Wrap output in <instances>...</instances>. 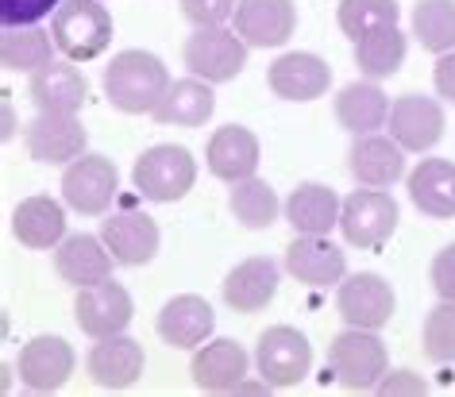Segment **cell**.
<instances>
[{
	"mask_svg": "<svg viewBox=\"0 0 455 397\" xmlns=\"http://www.w3.org/2000/svg\"><path fill=\"white\" fill-rule=\"evenodd\" d=\"M432 82H436V93L443 100H455V51H448V54H440V59H436Z\"/></svg>",
	"mask_w": 455,
	"mask_h": 397,
	"instance_id": "41",
	"label": "cell"
},
{
	"mask_svg": "<svg viewBox=\"0 0 455 397\" xmlns=\"http://www.w3.org/2000/svg\"><path fill=\"white\" fill-rule=\"evenodd\" d=\"M432 286L443 301H455V243H448L432 258Z\"/></svg>",
	"mask_w": 455,
	"mask_h": 397,
	"instance_id": "39",
	"label": "cell"
},
{
	"mask_svg": "<svg viewBox=\"0 0 455 397\" xmlns=\"http://www.w3.org/2000/svg\"><path fill=\"white\" fill-rule=\"evenodd\" d=\"M216 316H212V305L197 298V293H181V298H170L158 313V336L163 344L178 347V351H193L204 344V336L212 332Z\"/></svg>",
	"mask_w": 455,
	"mask_h": 397,
	"instance_id": "21",
	"label": "cell"
},
{
	"mask_svg": "<svg viewBox=\"0 0 455 397\" xmlns=\"http://www.w3.org/2000/svg\"><path fill=\"white\" fill-rule=\"evenodd\" d=\"M112 251L105 247V240H97V235H66L59 243V251H54V270H59L62 282H70V286H97V282H105L112 274Z\"/></svg>",
	"mask_w": 455,
	"mask_h": 397,
	"instance_id": "24",
	"label": "cell"
},
{
	"mask_svg": "<svg viewBox=\"0 0 455 397\" xmlns=\"http://www.w3.org/2000/svg\"><path fill=\"white\" fill-rule=\"evenodd\" d=\"M336 120L344 123L351 135H367V131H379L386 120H390V100L379 85L371 82H351L339 89L336 97Z\"/></svg>",
	"mask_w": 455,
	"mask_h": 397,
	"instance_id": "30",
	"label": "cell"
},
{
	"mask_svg": "<svg viewBox=\"0 0 455 397\" xmlns=\"http://www.w3.org/2000/svg\"><path fill=\"white\" fill-rule=\"evenodd\" d=\"M278 293V263L267 255L243 258L232 274L224 278V301L235 313H263Z\"/></svg>",
	"mask_w": 455,
	"mask_h": 397,
	"instance_id": "22",
	"label": "cell"
},
{
	"mask_svg": "<svg viewBox=\"0 0 455 397\" xmlns=\"http://www.w3.org/2000/svg\"><path fill=\"white\" fill-rule=\"evenodd\" d=\"M74 316L77 328L93 339L105 336H120L132 324V298L120 282H97V286H82L74 301Z\"/></svg>",
	"mask_w": 455,
	"mask_h": 397,
	"instance_id": "10",
	"label": "cell"
},
{
	"mask_svg": "<svg viewBox=\"0 0 455 397\" xmlns=\"http://www.w3.org/2000/svg\"><path fill=\"white\" fill-rule=\"evenodd\" d=\"M24 143L36 163L62 166V163L82 158L85 128H82V120H77V112H39V116L28 123Z\"/></svg>",
	"mask_w": 455,
	"mask_h": 397,
	"instance_id": "9",
	"label": "cell"
},
{
	"mask_svg": "<svg viewBox=\"0 0 455 397\" xmlns=\"http://www.w3.org/2000/svg\"><path fill=\"white\" fill-rule=\"evenodd\" d=\"M143 344L132 336H105L89 347V359H85V370L89 378L105 390H128V385L140 382L143 374Z\"/></svg>",
	"mask_w": 455,
	"mask_h": 397,
	"instance_id": "14",
	"label": "cell"
},
{
	"mask_svg": "<svg viewBox=\"0 0 455 397\" xmlns=\"http://www.w3.org/2000/svg\"><path fill=\"white\" fill-rule=\"evenodd\" d=\"M12 232L31 251H51L66 240V212L51 197H28L12 212Z\"/></svg>",
	"mask_w": 455,
	"mask_h": 397,
	"instance_id": "28",
	"label": "cell"
},
{
	"mask_svg": "<svg viewBox=\"0 0 455 397\" xmlns=\"http://www.w3.org/2000/svg\"><path fill=\"white\" fill-rule=\"evenodd\" d=\"M328 367L347 390H374L386 374V344L371 328H347L328 347Z\"/></svg>",
	"mask_w": 455,
	"mask_h": 397,
	"instance_id": "4",
	"label": "cell"
},
{
	"mask_svg": "<svg viewBox=\"0 0 455 397\" xmlns=\"http://www.w3.org/2000/svg\"><path fill=\"white\" fill-rule=\"evenodd\" d=\"M425 355L432 362H455V301H443L425 316Z\"/></svg>",
	"mask_w": 455,
	"mask_h": 397,
	"instance_id": "36",
	"label": "cell"
},
{
	"mask_svg": "<svg viewBox=\"0 0 455 397\" xmlns=\"http://www.w3.org/2000/svg\"><path fill=\"white\" fill-rule=\"evenodd\" d=\"M51 36L70 62H89L112 43V16L100 0H62L51 16Z\"/></svg>",
	"mask_w": 455,
	"mask_h": 397,
	"instance_id": "2",
	"label": "cell"
},
{
	"mask_svg": "<svg viewBox=\"0 0 455 397\" xmlns=\"http://www.w3.org/2000/svg\"><path fill=\"white\" fill-rule=\"evenodd\" d=\"M62 0H0V24H39L43 16H51Z\"/></svg>",
	"mask_w": 455,
	"mask_h": 397,
	"instance_id": "38",
	"label": "cell"
},
{
	"mask_svg": "<svg viewBox=\"0 0 455 397\" xmlns=\"http://www.w3.org/2000/svg\"><path fill=\"white\" fill-rule=\"evenodd\" d=\"M255 367L263 374V382H270L275 390H290L298 385L313 367V347L298 328L290 324H275L259 336L255 347Z\"/></svg>",
	"mask_w": 455,
	"mask_h": 397,
	"instance_id": "7",
	"label": "cell"
},
{
	"mask_svg": "<svg viewBox=\"0 0 455 397\" xmlns=\"http://www.w3.org/2000/svg\"><path fill=\"white\" fill-rule=\"evenodd\" d=\"M298 28L293 0H240L235 4V31L247 47H286Z\"/></svg>",
	"mask_w": 455,
	"mask_h": 397,
	"instance_id": "12",
	"label": "cell"
},
{
	"mask_svg": "<svg viewBox=\"0 0 455 397\" xmlns=\"http://www.w3.org/2000/svg\"><path fill=\"white\" fill-rule=\"evenodd\" d=\"M170 89V74L163 59L147 51H120L116 59L105 66V97L112 108L128 112V116H143L155 112V105L163 100Z\"/></svg>",
	"mask_w": 455,
	"mask_h": 397,
	"instance_id": "1",
	"label": "cell"
},
{
	"mask_svg": "<svg viewBox=\"0 0 455 397\" xmlns=\"http://www.w3.org/2000/svg\"><path fill=\"white\" fill-rule=\"evenodd\" d=\"M374 390L379 393H425V378L413 370H394V374H382V382Z\"/></svg>",
	"mask_w": 455,
	"mask_h": 397,
	"instance_id": "40",
	"label": "cell"
},
{
	"mask_svg": "<svg viewBox=\"0 0 455 397\" xmlns=\"http://www.w3.org/2000/svg\"><path fill=\"white\" fill-rule=\"evenodd\" d=\"M212 108H216L212 82H204V77H181V82H170V89L155 105L151 116L163 128H201L212 116Z\"/></svg>",
	"mask_w": 455,
	"mask_h": 397,
	"instance_id": "25",
	"label": "cell"
},
{
	"mask_svg": "<svg viewBox=\"0 0 455 397\" xmlns=\"http://www.w3.org/2000/svg\"><path fill=\"white\" fill-rule=\"evenodd\" d=\"M409 197L425 217L451 220L455 217V166L448 158H420L409 174Z\"/></svg>",
	"mask_w": 455,
	"mask_h": 397,
	"instance_id": "27",
	"label": "cell"
},
{
	"mask_svg": "<svg viewBox=\"0 0 455 397\" xmlns=\"http://www.w3.org/2000/svg\"><path fill=\"white\" fill-rule=\"evenodd\" d=\"M28 97L36 100L39 112H77L89 97V82L77 66L66 62H47L43 70L31 74Z\"/></svg>",
	"mask_w": 455,
	"mask_h": 397,
	"instance_id": "23",
	"label": "cell"
},
{
	"mask_svg": "<svg viewBox=\"0 0 455 397\" xmlns=\"http://www.w3.org/2000/svg\"><path fill=\"white\" fill-rule=\"evenodd\" d=\"M54 47H59L54 36L39 24H12L0 36V62H4V70L36 74L47 62H54Z\"/></svg>",
	"mask_w": 455,
	"mask_h": 397,
	"instance_id": "31",
	"label": "cell"
},
{
	"mask_svg": "<svg viewBox=\"0 0 455 397\" xmlns=\"http://www.w3.org/2000/svg\"><path fill=\"white\" fill-rule=\"evenodd\" d=\"M347 166L355 174L359 186H371V189H386L394 186L397 178L405 174V147L394 139H386L379 131H367V135H355L351 143V155H347Z\"/></svg>",
	"mask_w": 455,
	"mask_h": 397,
	"instance_id": "16",
	"label": "cell"
},
{
	"mask_svg": "<svg viewBox=\"0 0 455 397\" xmlns=\"http://www.w3.org/2000/svg\"><path fill=\"white\" fill-rule=\"evenodd\" d=\"M240 0H181V16L193 28H224L235 16Z\"/></svg>",
	"mask_w": 455,
	"mask_h": 397,
	"instance_id": "37",
	"label": "cell"
},
{
	"mask_svg": "<svg viewBox=\"0 0 455 397\" xmlns=\"http://www.w3.org/2000/svg\"><path fill=\"white\" fill-rule=\"evenodd\" d=\"M100 240L120 266H143L158 255V224L147 212H116L100 220Z\"/></svg>",
	"mask_w": 455,
	"mask_h": 397,
	"instance_id": "18",
	"label": "cell"
},
{
	"mask_svg": "<svg viewBox=\"0 0 455 397\" xmlns=\"http://www.w3.org/2000/svg\"><path fill=\"white\" fill-rule=\"evenodd\" d=\"M228 209H232V217L243 224V228H251V232H263L270 228V224L278 220V197H275V189L267 186V181H259V178H243V181H235L232 193H228Z\"/></svg>",
	"mask_w": 455,
	"mask_h": 397,
	"instance_id": "33",
	"label": "cell"
},
{
	"mask_svg": "<svg viewBox=\"0 0 455 397\" xmlns=\"http://www.w3.org/2000/svg\"><path fill=\"white\" fill-rule=\"evenodd\" d=\"M336 309L351 328H371L379 332L394 316V290L379 274H351L336 290Z\"/></svg>",
	"mask_w": 455,
	"mask_h": 397,
	"instance_id": "11",
	"label": "cell"
},
{
	"mask_svg": "<svg viewBox=\"0 0 455 397\" xmlns=\"http://www.w3.org/2000/svg\"><path fill=\"white\" fill-rule=\"evenodd\" d=\"M209 170L220 181H243V178H255L259 170V139L251 128H240V123H228L209 139Z\"/></svg>",
	"mask_w": 455,
	"mask_h": 397,
	"instance_id": "26",
	"label": "cell"
},
{
	"mask_svg": "<svg viewBox=\"0 0 455 397\" xmlns=\"http://www.w3.org/2000/svg\"><path fill=\"white\" fill-rule=\"evenodd\" d=\"M181 59H186L193 77H204V82L220 85V82H232V77L243 74V66H247V43H243L240 31L197 28L186 39V51H181Z\"/></svg>",
	"mask_w": 455,
	"mask_h": 397,
	"instance_id": "5",
	"label": "cell"
},
{
	"mask_svg": "<svg viewBox=\"0 0 455 397\" xmlns=\"http://www.w3.org/2000/svg\"><path fill=\"white\" fill-rule=\"evenodd\" d=\"M397 16H402L397 0H339L336 8V24L347 39H363L386 24H397Z\"/></svg>",
	"mask_w": 455,
	"mask_h": 397,
	"instance_id": "35",
	"label": "cell"
},
{
	"mask_svg": "<svg viewBox=\"0 0 455 397\" xmlns=\"http://www.w3.org/2000/svg\"><path fill=\"white\" fill-rule=\"evenodd\" d=\"M74 347L62 336H36L20 351V382L36 393L62 390L66 378L74 374Z\"/></svg>",
	"mask_w": 455,
	"mask_h": 397,
	"instance_id": "13",
	"label": "cell"
},
{
	"mask_svg": "<svg viewBox=\"0 0 455 397\" xmlns=\"http://www.w3.org/2000/svg\"><path fill=\"white\" fill-rule=\"evenodd\" d=\"M286 270L298 282H305V286L324 290V286H339L344 282L347 258L324 235H293V243L286 247Z\"/></svg>",
	"mask_w": 455,
	"mask_h": 397,
	"instance_id": "15",
	"label": "cell"
},
{
	"mask_svg": "<svg viewBox=\"0 0 455 397\" xmlns=\"http://www.w3.org/2000/svg\"><path fill=\"white\" fill-rule=\"evenodd\" d=\"M390 135L405 151H432L443 135V108L432 97L405 93L390 105Z\"/></svg>",
	"mask_w": 455,
	"mask_h": 397,
	"instance_id": "17",
	"label": "cell"
},
{
	"mask_svg": "<svg viewBox=\"0 0 455 397\" xmlns=\"http://www.w3.org/2000/svg\"><path fill=\"white\" fill-rule=\"evenodd\" d=\"M132 181L147 201L170 205V201H181L193 189V181H197V163H193V155L186 147L158 143L135 158Z\"/></svg>",
	"mask_w": 455,
	"mask_h": 397,
	"instance_id": "3",
	"label": "cell"
},
{
	"mask_svg": "<svg viewBox=\"0 0 455 397\" xmlns=\"http://www.w3.org/2000/svg\"><path fill=\"white\" fill-rule=\"evenodd\" d=\"M339 201L328 186H316V181H305L290 193L286 201V220L298 235H328L339 224Z\"/></svg>",
	"mask_w": 455,
	"mask_h": 397,
	"instance_id": "29",
	"label": "cell"
},
{
	"mask_svg": "<svg viewBox=\"0 0 455 397\" xmlns=\"http://www.w3.org/2000/svg\"><path fill=\"white\" fill-rule=\"evenodd\" d=\"M405 51H409L405 31L397 24H386L379 31H371V36L355 39V66H359V74H367L379 82V77H390V74L402 70Z\"/></svg>",
	"mask_w": 455,
	"mask_h": 397,
	"instance_id": "32",
	"label": "cell"
},
{
	"mask_svg": "<svg viewBox=\"0 0 455 397\" xmlns=\"http://www.w3.org/2000/svg\"><path fill=\"white\" fill-rule=\"evenodd\" d=\"M267 82L275 89V97H282V100H316L328 93L332 70H328V62L316 59V54L293 51V54H282V59L270 66Z\"/></svg>",
	"mask_w": 455,
	"mask_h": 397,
	"instance_id": "20",
	"label": "cell"
},
{
	"mask_svg": "<svg viewBox=\"0 0 455 397\" xmlns=\"http://www.w3.org/2000/svg\"><path fill=\"white\" fill-rule=\"evenodd\" d=\"M413 39L432 54L455 51V0H417Z\"/></svg>",
	"mask_w": 455,
	"mask_h": 397,
	"instance_id": "34",
	"label": "cell"
},
{
	"mask_svg": "<svg viewBox=\"0 0 455 397\" xmlns=\"http://www.w3.org/2000/svg\"><path fill=\"white\" fill-rule=\"evenodd\" d=\"M397 228V201L386 189H371L363 186L344 201L339 209V232L351 247H382Z\"/></svg>",
	"mask_w": 455,
	"mask_h": 397,
	"instance_id": "6",
	"label": "cell"
},
{
	"mask_svg": "<svg viewBox=\"0 0 455 397\" xmlns=\"http://www.w3.org/2000/svg\"><path fill=\"white\" fill-rule=\"evenodd\" d=\"M116 186H120V174L112 166V158L105 155H82L66 166L62 174V197L66 205L82 217H100L108 212V205L116 201Z\"/></svg>",
	"mask_w": 455,
	"mask_h": 397,
	"instance_id": "8",
	"label": "cell"
},
{
	"mask_svg": "<svg viewBox=\"0 0 455 397\" xmlns=\"http://www.w3.org/2000/svg\"><path fill=\"white\" fill-rule=\"evenodd\" d=\"M247 367H251V359H247V351L235 339H212V344L197 347V355L189 362V374L197 382V390L228 393V390H240Z\"/></svg>",
	"mask_w": 455,
	"mask_h": 397,
	"instance_id": "19",
	"label": "cell"
}]
</instances>
